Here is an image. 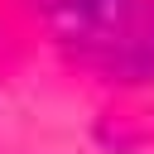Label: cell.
Returning a JSON list of instances; mask_svg holds the SVG:
<instances>
[{
	"mask_svg": "<svg viewBox=\"0 0 154 154\" xmlns=\"http://www.w3.org/2000/svg\"><path fill=\"white\" fill-rule=\"evenodd\" d=\"M135 67H140V72H154V24H149V34L140 38V53H135Z\"/></svg>",
	"mask_w": 154,
	"mask_h": 154,
	"instance_id": "6da1fadb",
	"label": "cell"
}]
</instances>
